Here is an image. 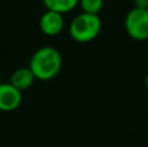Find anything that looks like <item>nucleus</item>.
Listing matches in <instances>:
<instances>
[{
  "label": "nucleus",
  "mask_w": 148,
  "mask_h": 147,
  "mask_svg": "<svg viewBox=\"0 0 148 147\" xmlns=\"http://www.w3.org/2000/svg\"><path fill=\"white\" fill-rule=\"evenodd\" d=\"M34 80H35V77L30 70V68H18L12 73L9 83L17 90L22 91L30 87L34 83Z\"/></svg>",
  "instance_id": "423d86ee"
},
{
  "label": "nucleus",
  "mask_w": 148,
  "mask_h": 147,
  "mask_svg": "<svg viewBox=\"0 0 148 147\" xmlns=\"http://www.w3.org/2000/svg\"><path fill=\"white\" fill-rule=\"evenodd\" d=\"M62 65L60 52L53 47H42L33 55L30 60V70L34 77L40 81H48L56 77Z\"/></svg>",
  "instance_id": "f257e3e1"
},
{
  "label": "nucleus",
  "mask_w": 148,
  "mask_h": 147,
  "mask_svg": "<svg viewBox=\"0 0 148 147\" xmlns=\"http://www.w3.org/2000/svg\"><path fill=\"white\" fill-rule=\"evenodd\" d=\"M39 26H40V30L46 35H49V36L57 35V34L61 33L62 27H64L62 14L61 13L53 12V10H47L40 17Z\"/></svg>",
  "instance_id": "39448f33"
},
{
  "label": "nucleus",
  "mask_w": 148,
  "mask_h": 147,
  "mask_svg": "<svg viewBox=\"0 0 148 147\" xmlns=\"http://www.w3.org/2000/svg\"><path fill=\"white\" fill-rule=\"evenodd\" d=\"M146 87L148 89V74H147V77H146Z\"/></svg>",
  "instance_id": "9d476101"
},
{
  "label": "nucleus",
  "mask_w": 148,
  "mask_h": 147,
  "mask_svg": "<svg viewBox=\"0 0 148 147\" xmlns=\"http://www.w3.org/2000/svg\"><path fill=\"white\" fill-rule=\"evenodd\" d=\"M1 83H3V82H1V76H0V85H1Z\"/></svg>",
  "instance_id": "9b49d317"
},
{
  "label": "nucleus",
  "mask_w": 148,
  "mask_h": 147,
  "mask_svg": "<svg viewBox=\"0 0 148 147\" xmlns=\"http://www.w3.org/2000/svg\"><path fill=\"white\" fill-rule=\"evenodd\" d=\"M135 7L134 8H139V9H148V0H135Z\"/></svg>",
  "instance_id": "1a4fd4ad"
},
{
  "label": "nucleus",
  "mask_w": 148,
  "mask_h": 147,
  "mask_svg": "<svg viewBox=\"0 0 148 147\" xmlns=\"http://www.w3.org/2000/svg\"><path fill=\"white\" fill-rule=\"evenodd\" d=\"M101 30V21L97 14L81 13L72 21L69 26L70 36L79 43L91 42L99 35Z\"/></svg>",
  "instance_id": "f03ea898"
},
{
  "label": "nucleus",
  "mask_w": 148,
  "mask_h": 147,
  "mask_svg": "<svg viewBox=\"0 0 148 147\" xmlns=\"http://www.w3.org/2000/svg\"><path fill=\"white\" fill-rule=\"evenodd\" d=\"M22 102V94L10 83L0 85V111L9 112L18 108Z\"/></svg>",
  "instance_id": "20e7f679"
},
{
  "label": "nucleus",
  "mask_w": 148,
  "mask_h": 147,
  "mask_svg": "<svg viewBox=\"0 0 148 147\" xmlns=\"http://www.w3.org/2000/svg\"><path fill=\"white\" fill-rule=\"evenodd\" d=\"M127 34L135 41L148 39V9L133 8L125 20Z\"/></svg>",
  "instance_id": "7ed1b4c3"
},
{
  "label": "nucleus",
  "mask_w": 148,
  "mask_h": 147,
  "mask_svg": "<svg viewBox=\"0 0 148 147\" xmlns=\"http://www.w3.org/2000/svg\"><path fill=\"white\" fill-rule=\"evenodd\" d=\"M78 1L79 0H43L47 10H53L61 14L70 12L78 4Z\"/></svg>",
  "instance_id": "0eeeda50"
},
{
  "label": "nucleus",
  "mask_w": 148,
  "mask_h": 147,
  "mask_svg": "<svg viewBox=\"0 0 148 147\" xmlns=\"http://www.w3.org/2000/svg\"><path fill=\"white\" fill-rule=\"evenodd\" d=\"M81 7L84 13H91V14H97L101 10L104 0H79Z\"/></svg>",
  "instance_id": "6e6552de"
}]
</instances>
